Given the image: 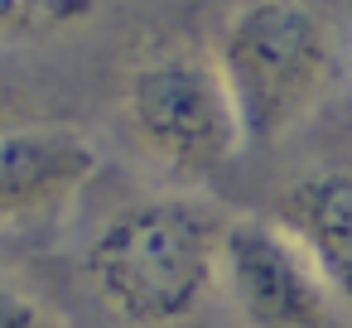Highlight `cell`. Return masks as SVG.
I'll return each instance as SVG.
<instances>
[{
  "label": "cell",
  "mask_w": 352,
  "mask_h": 328,
  "mask_svg": "<svg viewBox=\"0 0 352 328\" xmlns=\"http://www.w3.org/2000/svg\"><path fill=\"white\" fill-rule=\"evenodd\" d=\"M227 217L188 193H140L116 203L82 241L92 299L126 328H184L222 294Z\"/></svg>",
  "instance_id": "1"
},
{
  "label": "cell",
  "mask_w": 352,
  "mask_h": 328,
  "mask_svg": "<svg viewBox=\"0 0 352 328\" xmlns=\"http://www.w3.org/2000/svg\"><path fill=\"white\" fill-rule=\"evenodd\" d=\"M222 299L236 328H352L314 256L270 212L227 217Z\"/></svg>",
  "instance_id": "4"
},
{
  "label": "cell",
  "mask_w": 352,
  "mask_h": 328,
  "mask_svg": "<svg viewBox=\"0 0 352 328\" xmlns=\"http://www.w3.org/2000/svg\"><path fill=\"white\" fill-rule=\"evenodd\" d=\"M97 145L63 121H15L0 140V222L10 241H49L97 179Z\"/></svg>",
  "instance_id": "5"
},
{
  "label": "cell",
  "mask_w": 352,
  "mask_h": 328,
  "mask_svg": "<svg viewBox=\"0 0 352 328\" xmlns=\"http://www.w3.org/2000/svg\"><path fill=\"white\" fill-rule=\"evenodd\" d=\"M111 107L126 145L169 188H208L246 150V131L212 44L184 30H155L121 54Z\"/></svg>",
  "instance_id": "2"
},
{
  "label": "cell",
  "mask_w": 352,
  "mask_h": 328,
  "mask_svg": "<svg viewBox=\"0 0 352 328\" xmlns=\"http://www.w3.org/2000/svg\"><path fill=\"white\" fill-rule=\"evenodd\" d=\"M265 212L314 256V265L352 318V155L318 160L289 174Z\"/></svg>",
  "instance_id": "6"
},
{
  "label": "cell",
  "mask_w": 352,
  "mask_h": 328,
  "mask_svg": "<svg viewBox=\"0 0 352 328\" xmlns=\"http://www.w3.org/2000/svg\"><path fill=\"white\" fill-rule=\"evenodd\" d=\"M208 44L232 87L246 150L294 135L342 73V44L318 0H227Z\"/></svg>",
  "instance_id": "3"
},
{
  "label": "cell",
  "mask_w": 352,
  "mask_h": 328,
  "mask_svg": "<svg viewBox=\"0 0 352 328\" xmlns=\"http://www.w3.org/2000/svg\"><path fill=\"white\" fill-rule=\"evenodd\" d=\"M97 10V0H6V39H39L68 25H82Z\"/></svg>",
  "instance_id": "7"
}]
</instances>
